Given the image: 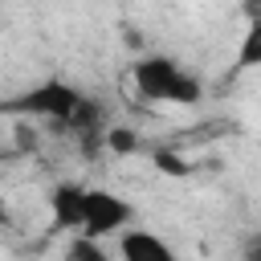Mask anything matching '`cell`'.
I'll list each match as a JSON object with an SVG mask.
<instances>
[{
  "label": "cell",
  "mask_w": 261,
  "mask_h": 261,
  "mask_svg": "<svg viewBox=\"0 0 261 261\" xmlns=\"http://www.w3.org/2000/svg\"><path fill=\"white\" fill-rule=\"evenodd\" d=\"M130 82L143 98L151 102H175V106H196L204 98V86L196 73H188L179 61L163 57V53H147L139 61H130Z\"/></svg>",
  "instance_id": "obj_1"
},
{
  "label": "cell",
  "mask_w": 261,
  "mask_h": 261,
  "mask_svg": "<svg viewBox=\"0 0 261 261\" xmlns=\"http://www.w3.org/2000/svg\"><path fill=\"white\" fill-rule=\"evenodd\" d=\"M82 90L77 86H69V82H61V77H49V82H41V86H33V90H24L20 98H8L4 102V114H37V118H49L53 126H65L69 122V114L82 106Z\"/></svg>",
  "instance_id": "obj_2"
},
{
  "label": "cell",
  "mask_w": 261,
  "mask_h": 261,
  "mask_svg": "<svg viewBox=\"0 0 261 261\" xmlns=\"http://www.w3.org/2000/svg\"><path fill=\"white\" fill-rule=\"evenodd\" d=\"M130 220H135V208H130L122 196H114V192H106V188H90V196H86V220H82V237L102 241V237L118 232V228L130 224Z\"/></svg>",
  "instance_id": "obj_3"
},
{
  "label": "cell",
  "mask_w": 261,
  "mask_h": 261,
  "mask_svg": "<svg viewBox=\"0 0 261 261\" xmlns=\"http://www.w3.org/2000/svg\"><path fill=\"white\" fill-rule=\"evenodd\" d=\"M86 196H90V188H82V184H57L53 192H49V208H53V228H82V220H86Z\"/></svg>",
  "instance_id": "obj_4"
},
{
  "label": "cell",
  "mask_w": 261,
  "mask_h": 261,
  "mask_svg": "<svg viewBox=\"0 0 261 261\" xmlns=\"http://www.w3.org/2000/svg\"><path fill=\"white\" fill-rule=\"evenodd\" d=\"M118 253H122V261H179L175 249H171L163 237L143 232V228L122 232V237H118Z\"/></svg>",
  "instance_id": "obj_5"
},
{
  "label": "cell",
  "mask_w": 261,
  "mask_h": 261,
  "mask_svg": "<svg viewBox=\"0 0 261 261\" xmlns=\"http://www.w3.org/2000/svg\"><path fill=\"white\" fill-rule=\"evenodd\" d=\"M257 65H261V20L245 29V41H241V49H237L232 73H245V69H257Z\"/></svg>",
  "instance_id": "obj_6"
},
{
  "label": "cell",
  "mask_w": 261,
  "mask_h": 261,
  "mask_svg": "<svg viewBox=\"0 0 261 261\" xmlns=\"http://www.w3.org/2000/svg\"><path fill=\"white\" fill-rule=\"evenodd\" d=\"M151 159H155V167H159L163 175H175V179H188V175L196 171L175 147H159V151H151Z\"/></svg>",
  "instance_id": "obj_7"
},
{
  "label": "cell",
  "mask_w": 261,
  "mask_h": 261,
  "mask_svg": "<svg viewBox=\"0 0 261 261\" xmlns=\"http://www.w3.org/2000/svg\"><path fill=\"white\" fill-rule=\"evenodd\" d=\"M143 143H139V135L130 130V126H110L106 130V151H114V155H135Z\"/></svg>",
  "instance_id": "obj_8"
},
{
  "label": "cell",
  "mask_w": 261,
  "mask_h": 261,
  "mask_svg": "<svg viewBox=\"0 0 261 261\" xmlns=\"http://www.w3.org/2000/svg\"><path fill=\"white\" fill-rule=\"evenodd\" d=\"M69 261H110V257H106V249H102L98 241H90V237H77V241L69 245Z\"/></svg>",
  "instance_id": "obj_9"
},
{
  "label": "cell",
  "mask_w": 261,
  "mask_h": 261,
  "mask_svg": "<svg viewBox=\"0 0 261 261\" xmlns=\"http://www.w3.org/2000/svg\"><path fill=\"white\" fill-rule=\"evenodd\" d=\"M245 261H261V232H253V237H245Z\"/></svg>",
  "instance_id": "obj_10"
},
{
  "label": "cell",
  "mask_w": 261,
  "mask_h": 261,
  "mask_svg": "<svg viewBox=\"0 0 261 261\" xmlns=\"http://www.w3.org/2000/svg\"><path fill=\"white\" fill-rule=\"evenodd\" d=\"M245 16H249V24H257L261 20V0H245Z\"/></svg>",
  "instance_id": "obj_11"
}]
</instances>
